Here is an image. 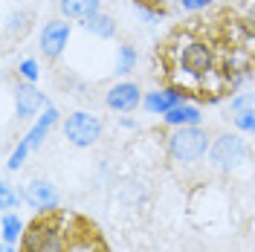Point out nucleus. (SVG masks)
<instances>
[{
  "mask_svg": "<svg viewBox=\"0 0 255 252\" xmlns=\"http://www.w3.org/2000/svg\"><path fill=\"white\" fill-rule=\"evenodd\" d=\"M29 23H32V12H12V15L6 17V35L9 38H23L26 32H29Z\"/></svg>",
  "mask_w": 255,
  "mask_h": 252,
  "instance_id": "16",
  "label": "nucleus"
},
{
  "mask_svg": "<svg viewBox=\"0 0 255 252\" xmlns=\"http://www.w3.org/2000/svg\"><path fill=\"white\" fill-rule=\"evenodd\" d=\"M250 157V145L241 133H221L212 139V148H209V162L212 168L218 171H235L241 168Z\"/></svg>",
  "mask_w": 255,
  "mask_h": 252,
  "instance_id": "3",
  "label": "nucleus"
},
{
  "mask_svg": "<svg viewBox=\"0 0 255 252\" xmlns=\"http://www.w3.org/2000/svg\"><path fill=\"white\" fill-rule=\"evenodd\" d=\"M47 96L41 93L32 81H20L15 90V111H17V119H32L41 108H47Z\"/></svg>",
  "mask_w": 255,
  "mask_h": 252,
  "instance_id": "9",
  "label": "nucleus"
},
{
  "mask_svg": "<svg viewBox=\"0 0 255 252\" xmlns=\"http://www.w3.org/2000/svg\"><path fill=\"white\" fill-rule=\"evenodd\" d=\"M145 111L154 113V116H165L168 111H174L180 105H186V90H180V87H159L154 93H148L142 99Z\"/></svg>",
  "mask_w": 255,
  "mask_h": 252,
  "instance_id": "10",
  "label": "nucleus"
},
{
  "mask_svg": "<svg viewBox=\"0 0 255 252\" xmlns=\"http://www.w3.org/2000/svg\"><path fill=\"white\" fill-rule=\"evenodd\" d=\"M26 226L29 223H23V218L17 212H3V218H0V238H3V244H20Z\"/></svg>",
  "mask_w": 255,
  "mask_h": 252,
  "instance_id": "13",
  "label": "nucleus"
},
{
  "mask_svg": "<svg viewBox=\"0 0 255 252\" xmlns=\"http://www.w3.org/2000/svg\"><path fill=\"white\" fill-rule=\"evenodd\" d=\"M20 252H67V235L61 229L58 212L55 215H38L26 226Z\"/></svg>",
  "mask_w": 255,
  "mask_h": 252,
  "instance_id": "1",
  "label": "nucleus"
},
{
  "mask_svg": "<svg viewBox=\"0 0 255 252\" xmlns=\"http://www.w3.org/2000/svg\"><path fill=\"white\" fill-rule=\"evenodd\" d=\"M165 148H168V157L174 162H197L209 154L212 139L200 125H189V127H174L168 136H165Z\"/></svg>",
  "mask_w": 255,
  "mask_h": 252,
  "instance_id": "2",
  "label": "nucleus"
},
{
  "mask_svg": "<svg viewBox=\"0 0 255 252\" xmlns=\"http://www.w3.org/2000/svg\"><path fill=\"white\" fill-rule=\"evenodd\" d=\"M70 23L67 20H47L44 23V32H41V52L47 58H58L64 49H67V41H70Z\"/></svg>",
  "mask_w": 255,
  "mask_h": 252,
  "instance_id": "8",
  "label": "nucleus"
},
{
  "mask_svg": "<svg viewBox=\"0 0 255 252\" xmlns=\"http://www.w3.org/2000/svg\"><path fill=\"white\" fill-rule=\"evenodd\" d=\"M165 125L171 127H189V125H200L203 122V113H200V108H194V105H180V108H174V111H168L165 116Z\"/></svg>",
  "mask_w": 255,
  "mask_h": 252,
  "instance_id": "14",
  "label": "nucleus"
},
{
  "mask_svg": "<svg viewBox=\"0 0 255 252\" xmlns=\"http://www.w3.org/2000/svg\"><path fill=\"white\" fill-rule=\"evenodd\" d=\"M215 64H218L215 49L206 41H189L183 47V52H180V70L186 76H191V79H206V76H212L215 73Z\"/></svg>",
  "mask_w": 255,
  "mask_h": 252,
  "instance_id": "5",
  "label": "nucleus"
},
{
  "mask_svg": "<svg viewBox=\"0 0 255 252\" xmlns=\"http://www.w3.org/2000/svg\"><path fill=\"white\" fill-rule=\"evenodd\" d=\"M244 29L250 32V35H255V12H253V15H247V20H244Z\"/></svg>",
  "mask_w": 255,
  "mask_h": 252,
  "instance_id": "24",
  "label": "nucleus"
},
{
  "mask_svg": "<svg viewBox=\"0 0 255 252\" xmlns=\"http://www.w3.org/2000/svg\"><path fill=\"white\" fill-rule=\"evenodd\" d=\"M17 203H20V194L12 189L9 180H3V183H0V209H3V212H15Z\"/></svg>",
  "mask_w": 255,
  "mask_h": 252,
  "instance_id": "19",
  "label": "nucleus"
},
{
  "mask_svg": "<svg viewBox=\"0 0 255 252\" xmlns=\"http://www.w3.org/2000/svg\"><path fill=\"white\" fill-rule=\"evenodd\" d=\"M64 139L70 142V145H76V148H90L96 142L102 139V122H99V116L87 111H76L67 116V122H64Z\"/></svg>",
  "mask_w": 255,
  "mask_h": 252,
  "instance_id": "4",
  "label": "nucleus"
},
{
  "mask_svg": "<svg viewBox=\"0 0 255 252\" xmlns=\"http://www.w3.org/2000/svg\"><path fill=\"white\" fill-rule=\"evenodd\" d=\"M23 200L26 206H32L38 215H55L61 206V194L49 180H29L23 189Z\"/></svg>",
  "mask_w": 255,
  "mask_h": 252,
  "instance_id": "6",
  "label": "nucleus"
},
{
  "mask_svg": "<svg viewBox=\"0 0 255 252\" xmlns=\"http://www.w3.org/2000/svg\"><path fill=\"white\" fill-rule=\"evenodd\" d=\"M17 73H20L23 81H32V84H35V81H38V61H35V58H23L20 67H17Z\"/></svg>",
  "mask_w": 255,
  "mask_h": 252,
  "instance_id": "21",
  "label": "nucleus"
},
{
  "mask_svg": "<svg viewBox=\"0 0 255 252\" xmlns=\"http://www.w3.org/2000/svg\"><path fill=\"white\" fill-rule=\"evenodd\" d=\"M180 3V9H186V12H200V9H209L215 0H177Z\"/></svg>",
  "mask_w": 255,
  "mask_h": 252,
  "instance_id": "23",
  "label": "nucleus"
},
{
  "mask_svg": "<svg viewBox=\"0 0 255 252\" xmlns=\"http://www.w3.org/2000/svg\"><path fill=\"white\" fill-rule=\"evenodd\" d=\"M29 151H32L29 142L20 139V142H17V148L12 151L9 162H6V168H9V171H20V168H23V162H26V157H29Z\"/></svg>",
  "mask_w": 255,
  "mask_h": 252,
  "instance_id": "20",
  "label": "nucleus"
},
{
  "mask_svg": "<svg viewBox=\"0 0 255 252\" xmlns=\"http://www.w3.org/2000/svg\"><path fill=\"white\" fill-rule=\"evenodd\" d=\"M58 9L67 20H76V23H84L93 15L102 12V0H58Z\"/></svg>",
  "mask_w": 255,
  "mask_h": 252,
  "instance_id": "12",
  "label": "nucleus"
},
{
  "mask_svg": "<svg viewBox=\"0 0 255 252\" xmlns=\"http://www.w3.org/2000/svg\"><path fill=\"white\" fill-rule=\"evenodd\" d=\"M229 108H232V113L244 111V108H255V93H241V96H232V99H229Z\"/></svg>",
  "mask_w": 255,
  "mask_h": 252,
  "instance_id": "22",
  "label": "nucleus"
},
{
  "mask_svg": "<svg viewBox=\"0 0 255 252\" xmlns=\"http://www.w3.org/2000/svg\"><path fill=\"white\" fill-rule=\"evenodd\" d=\"M105 105L116 113H130L142 105V90L133 81H119V84H113L111 90L105 93Z\"/></svg>",
  "mask_w": 255,
  "mask_h": 252,
  "instance_id": "7",
  "label": "nucleus"
},
{
  "mask_svg": "<svg viewBox=\"0 0 255 252\" xmlns=\"http://www.w3.org/2000/svg\"><path fill=\"white\" fill-rule=\"evenodd\" d=\"M130 70H136V49L130 47V44H122V47L116 49V64H113V73L128 76Z\"/></svg>",
  "mask_w": 255,
  "mask_h": 252,
  "instance_id": "17",
  "label": "nucleus"
},
{
  "mask_svg": "<svg viewBox=\"0 0 255 252\" xmlns=\"http://www.w3.org/2000/svg\"><path fill=\"white\" fill-rule=\"evenodd\" d=\"M81 26L90 32V35L102 38V41H108V38H113V35H116V20H113L111 15H105V12H99V15H93L90 20H84Z\"/></svg>",
  "mask_w": 255,
  "mask_h": 252,
  "instance_id": "15",
  "label": "nucleus"
},
{
  "mask_svg": "<svg viewBox=\"0 0 255 252\" xmlns=\"http://www.w3.org/2000/svg\"><path fill=\"white\" fill-rule=\"evenodd\" d=\"M0 252H17V250H15V244H3V250Z\"/></svg>",
  "mask_w": 255,
  "mask_h": 252,
  "instance_id": "25",
  "label": "nucleus"
},
{
  "mask_svg": "<svg viewBox=\"0 0 255 252\" xmlns=\"http://www.w3.org/2000/svg\"><path fill=\"white\" fill-rule=\"evenodd\" d=\"M232 125L238 133H253L255 136V108H244L232 116Z\"/></svg>",
  "mask_w": 255,
  "mask_h": 252,
  "instance_id": "18",
  "label": "nucleus"
},
{
  "mask_svg": "<svg viewBox=\"0 0 255 252\" xmlns=\"http://www.w3.org/2000/svg\"><path fill=\"white\" fill-rule=\"evenodd\" d=\"M58 116H61V113H58L55 105H47V108H44V116H38V122H35V125L29 127V133L23 136V139L29 142L32 151H38V148L44 145V139H47L49 130H52V125L58 122Z\"/></svg>",
  "mask_w": 255,
  "mask_h": 252,
  "instance_id": "11",
  "label": "nucleus"
}]
</instances>
